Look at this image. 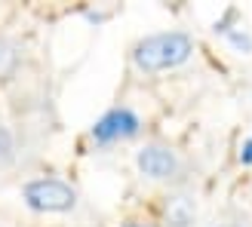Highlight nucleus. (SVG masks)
<instances>
[{
    "label": "nucleus",
    "instance_id": "obj_1",
    "mask_svg": "<svg viewBox=\"0 0 252 227\" xmlns=\"http://www.w3.org/2000/svg\"><path fill=\"white\" fill-rule=\"evenodd\" d=\"M194 53V40L185 31H160L151 34L145 40H138L132 49V61L138 71L145 74H157V71H169L185 65Z\"/></svg>",
    "mask_w": 252,
    "mask_h": 227
},
{
    "label": "nucleus",
    "instance_id": "obj_2",
    "mask_svg": "<svg viewBox=\"0 0 252 227\" xmlns=\"http://www.w3.org/2000/svg\"><path fill=\"white\" fill-rule=\"evenodd\" d=\"M22 197L34 212H71L77 206V191L59 178H34L22 187Z\"/></svg>",
    "mask_w": 252,
    "mask_h": 227
},
{
    "label": "nucleus",
    "instance_id": "obj_3",
    "mask_svg": "<svg viewBox=\"0 0 252 227\" xmlns=\"http://www.w3.org/2000/svg\"><path fill=\"white\" fill-rule=\"evenodd\" d=\"M138 126H142V120L135 117V111H129V108H114V111H108L105 117L95 120L93 138H95L98 144H114V142H123V138L138 135Z\"/></svg>",
    "mask_w": 252,
    "mask_h": 227
},
{
    "label": "nucleus",
    "instance_id": "obj_4",
    "mask_svg": "<svg viewBox=\"0 0 252 227\" xmlns=\"http://www.w3.org/2000/svg\"><path fill=\"white\" fill-rule=\"evenodd\" d=\"M135 166L142 169V175H148V178H154V181H169V178L179 175L182 163H179V157H175L169 147L145 144L142 150H138V157H135Z\"/></svg>",
    "mask_w": 252,
    "mask_h": 227
},
{
    "label": "nucleus",
    "instance_id": "obj_5",
    "mask_svg": "<svg viewBox=\"0 0 252 227\" xmlns=\"http://www.w3.org/2000/svg\"><path fill=\"white\" fill-rule=\"evenodd\" d=\"M163 212H166L169 227H188V224L194 221V215H197L194 199H191V197H185V194L169 197V199H166V206H163Z\"/></svg>",
    "mask_w": 252,
    "mask_h": 227
},
{
    "label": "nucleus",
    "instance_id": "obj_6",
    "mask_svg": "<svg viewBox=\"0 0 252 227\" xmlns=\"http://www.w3.org/2000/svg\"><path fill=\"white\" fill-rule=\"evenodd\" d=\"M19 68V53L9 40H0V80H9Z\"/></svg>",
    "mask_w": 252,
    "mask_h": 227
},
{
    "label": "nucleus",
    "instance_id": "obj_7",
    "mask_svg": "<svg viewBox=\"0 0 252 227\" xmlns=\"http://www.w3.org/2000/svg\"><path fill=\"white\" fill-rule=\"evenodd\" d=\"M12 132L6 129V126H0V166H3V163H9L12 160Z\"/></svg>",
    "mask_w": 252,
    "mask_h": 227
},
{
    "label": "nucleus",
    "instance_id": "obj_8",
    "mask_svg": "<svg viewBox=\"0 0 252 227\" xmlns=\"http://www.w3.org/2000/svg\"><path fill=\"white\" fill-rule=\"evenodd\" d=\"M228 40H231V46H237V49H240V53H249V49H252V37H249V34L228 31Z\"/></svg>",
    "mask_w": 252,
    "mask_h": 227
},
{
    "label": "nucleus",
    "instance_id": "obj_9",
    "mask_svg": "<svg viewBox=\"0 0 252 227\" xmlns=\"http://www.w3.org/2000/svg\"><path fill=\"white\" fill-rule=\"evenodd\" d=\"M240 163L243 166H252V138L243 142V147H240Z\"/></svg>",
    "mask_w": 252,
    "mask_h": 227
},
{
    "label": "nucleus",
    "instance_id": "obj_10",
    "mask_svg": "<svg viewBox=\"0 0 252 227\" xmlns=\"http://www.w3.org/2000/svg\"><path fill=\"white\" fill-rule=\"evenodd\" d=\"M126 227H142V224H126Z\"/></svg>",
    "mask_w": 252,
    "mask_h": 227
},
{
    "label": "nucleus",
    "instance_id": "obj_11",
    "mask_svg": "<svg viewBox=\"0 0 252 227\" xmlns=\"http://www.w3.org/2000/svg\"><path fill=\"white\" fill-rule=\"evenodd\" d=\"M221 227H237V224H221Z\"/></svg>",
    "mask_w": 252,
    "mask_h": 227
}]
</instances>
